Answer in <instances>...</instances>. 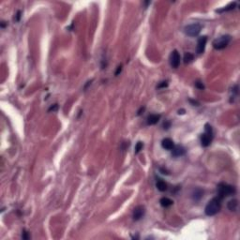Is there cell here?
I'll return each mask as SVG.
<instances>
[{
  "label": "cell",
  "mask_w": 240,
  "mask_h": 240,
  "mask_svg": "<svg viewBox=\"0 0 240 240\" xmlns=\"http://www.w3.org/2000/svg\"><path fill=\"white\" fill-rule=\"evenodd\" d=\"M160 119V115H155V113H153V115H150L147 117V124L148 125H155L158 123Z\"/></svg>",
  "instance_id": "cell-11"
},
{
  "label": "cell",
  "mask_w": 240,
  "mask_h": 240,
  "mask_svg": "<svg viewBox=\"0 0 240 240\" xmlns=\"http://www.w3.org/2000/svg\"><path fill=\"white\" fill-rule=\"evenodd\" d=\"M173 150V155L174 157H180V156H183L186 152L185 148L183 147V146H180V145H177V146H174V147L172 149Z\"/></svg>",
  "instance_id": "cell-10"
},
{
  "label": "cell",
  "mask_w": 240,
  "mask_h": 240,
  "mask_svg": "<svg viewBox=\"0 0 240 240\" xmlns=\"http://www.w3.org/2000/svg\"><path fill=\"white\" fill-rule=\"evenodd\" d=\"M202 195H203V192L201 190H195V192L193 193V198L195 199V200H199L201 197H202Z\"/></svg>",
  "instance_id": "cell-17"
},
{
  "label": "cell",
  "mask_w": 240,
  "mask_h": 240,
  "mask_svg": "<svg viewBox=\"0 0 240 240\" xmlns=\"http://www.w3.org/2000/svg\"><path fill=\"white\" fill-rule=\"evenodd\" d=\"M202 30V26L200 24H192L185 27V33L190 37L198 36Z\"/></svg>",
  "instance_id": "cell-5"
},
{
  "label": "cell",
  "mask_w": 240,
  "mask_h": 240,
  "mask_svg": "<svg viewBox=\"0 0 240 240\" xmlns=\"http://www.w3.org/2000/svg\"><path fill=\"white\" fill-rule=\"evenodd\" d=\"M206 41H207V37L204 36V37H201L200 39H198V42H197V54H203V53L205 52V45H206Z\"/></svg>",
  "instance_id": "cell-8"
},
{
  "label": "cell",
  "mask_w": 240,
  "mask_h": 240,
  "mask_svg": "<svg viewBox=\"0 0 240 240\" xmlns=\"http://www.w3.org/2000/svg\"><path fill=\"white\" fill-rule=\"evenodd\" d=\"M193 58H194V56H193V55L192 54V53H186L185 55H184V62L186 64H189L193 60Z\"/></svg>",
  "instance_id": "cell-15"
},
{
  "label": "cell",
  "mask_w": 240,
  "mask_h": 240,
  "mask_svg": "<svg viewBox=\"0 0 240 240\" xmlns=\"http://www.w3.org/2000/svg\"><path fill=\"white\" fill-rule=\"evenodd\" d=\"M143 147H144V144L142 143V142H138L137 145H136V146H135V153H136V154L139 153V152L141 151V150L143 149Z\"/></svg>",
  "instance_id": "cell-18"
},
{
  "label": "cell",
  "mask_w": 240,
  "mask_h": 240,
  "mask_svg": "<svg viewBox=\"0 0 240 240\" xmlns=\"http://www.w3.org/2000/svg\"><path fill=\"white\" fill-rule=\"evenodd\" d=\"M121 70H122V66H119L118 68H117V71H116V76L119 74V72H121Z\"/></svg>",
  "instance_id": "cell-23"
},
{
  "label": "cell",
  "mask_w": 240,
  "mask_h": 240,
  "mask_svg": "<svg viewBox=\"0 0 240 240\" xmlns=\"http://www.w3.org/2000/svg\"><path fill=\"white\" fill-rule=\"evenodd\" d=\"M230 41H231V36L223 35L214 40L213 47L216 49V50H222V49H224L228 46Z\"/></svg>",
  "instance_id": "cell-3"
},
{
  "label": "cell",
  "mask_w": 240,
  "mask_h": 240,
  "mask_svg": "<svg viewBox=\"0 0 240 240\" xmlns=\"http://www.w3.org/2000/svg\"><path fill=\"white\" fill-rule=\"evenodd\" d=\"M195 86H196L197 88H199V89H201V90H203V89L205 88L204 84H203V83L200 82V81H197V82L195 83Z\"/></svg>",
  "instance_id": "cell-19"
},
{
  "label": "cell",
  "mask_w": 240,
  "mask_h": 240,
  "mask_svg": "<svg viewBox=\"0 0 240 240\" xmlns=\"http://www.w3.org/2000/svg\"><path fill=\"white\" fill-rule=\"evenodd\" d=\"M237 207H238V201L237 199H233V200H231L229 203H228V208L230 211H237Z\"/></svg>",
  "instance_id": "cell-13"
},
{
  "label": "cell",
  "mask_w": 240,
  "mask_h": 240,
  "mask_svg": "<svg viewBox=\"0 0 240 240\" xmlns=\"http://www.w3.org/2000/svg\"><path fill=\"white\" fill-rule=\"evenodd\" d=\"M160 205L163 206V207H169V206H171L173 204H174V202L171 200V199H169V198H167V197H163V198H161L160 199Z\"/></svg>",
  "instance_id": "cell-14"
},
{
  "label": "cell",
  "mask_w": 240,
  "mask_h": 240,
  "mask_svg": "<svg viewBox=\"0 0 240 240\" xmlns=\"http://www.w3.org/2000/svg\"><path fill=\"white\" fill-rule=\"evenodd\" d=\"M156 187L157 189L160 190V192H165V190H167V184L161 179H158L156 183Z\"/></svg>",
  "instance_id": "cell-12"
},
{
  "label": "cell",
  "mask_w": 240,
  "mask_h": 240,
  "mask_svg": "<svg viewBox=\"0 0 240 240\" xmlns=\"http://www.w3.org/2000/svg\"><path fill=\"white\" fill-rule=\"evenodd\" d=\"M145 209L144 206L142 205H139L134 208L133 210V219L134 221H139L142 218L145 216Z\"/></svg>",
  "instance_id": "cell-7"
},
{
  "label": "cell",
  "mask_w": 240,
  "mask_h": 240,
  "mask_svg": "<svg viewBox=\"0 0 240 240\" xmlns=\"http://www.w3.org/2000/svg\"><path fill=\"white\" fill-rule=\"evenodd\" d=\"M235 193V188L231 185L225 184V183H221L218 186V197L222 200L223 198L231 196Z\"/></svg>",
  "instance_id": "cell-2"
},
{
  "label": "cell",
  "mask_w": 240,
  "mask_h": 240,
  "mask_svg": "<svg viewBox=\"0 0 240 240\" xmlns=\"http://www.w3.org/2000/svg\"><path fill=\"white\" fill-rule=\"evenodd\" d=\"M22 237H23L24 239H28V238H29V237H28V233H26V232H24Z\"/></svg>",
  "instance_id": "cell-22"
},
{
  "label": "cell",
  "mask_w": 240,
  "mask_h": 240,
  "mask_svg": "<svg viewBox=\"0 0 240 240\" xmlns=\"http://www.w3.org/2000/svg\"><path fill=\"white\" fill-rule=\"evenodd\" d=\"M235 6H237V3L234 2V3H232L230 4V5H228L227 7H225L224 9H222V10H219V12H221V11H228V10H234Z\"/></svg>",
  "instance_id": "cell-16"
},
{
  "label": "cell",
  "mask_w": 240,
  "mask_h": 240,
  "mask_svg": "<svg viewBox=\"0 0 240 240\" xmlns=\"http://www.w3.org/2000/svg\"><path fill=\"white\" fill-rule=\"evenodd\" d=\"M161 145H162V147L166 150H172L174 147V141L172 139H170V138H165V139L162 140Z\"/></svg>",
  "instance_id": "cell-9"
},
{
  "label": "cell",
  "mask_w": 240,
  "mask_h": 240,
  "mask_svg": "<svg viewBox=\"0 0 240 240\" xmlns=\"http://www.w3.org/2000/svg\"><path fill=\"white\" fill-rule=\"evenodd\" d=\"M212 139H213V129H212V127H211L210 125L206 124L205 125V132L204 134H202V137H201V144L203 146H208L211 142H212Z\"/></svg>",
  "instance_id": "cell-4"
},
{
  "label": "cell",
  "mask_w": 240,
  "mask_h": 240,
  "mask_svg": "<svg viewBox=\"0 0 240 240\" xmlns=\"http://www.w3.org/2000/svg\"><path fill=\"white\" fill-rule=\"evenodd\" d=\"M57 104H54V106H52L50 109H49V112H51V111H53V112H55V111H56V110H57Z\"/></svg>",
  "instance_id": "cell-21"
},
{
  "label": "cell",
  "mask_w": 240,
  "mask_h": 240,
  "mask_svg": "<svg viewBox=\"0 0 240 240\" xmlns=\"http://www.w3.org/2000/svg\"><path fill=\"white\" fill-rule=\"evenodd\" d=\"M221 208V199L219 197H215L208 202L206 205L205 212L207 216H214Z\"/></svg>",
  "instance_id": "cell-1"
},
{
  "label": "cell",
  "mask_w": 240,
  "mask_h": 240,
  "mask_svg": "<svg viewBox=\"0 0 240 240\" xmlns=\"http://www.w3.org/2000/svg\"><path fill=\"white\" fill-rule=\"evenodd\" d=\"M20 14H21V11H18L17 12V16H16V21H19V20H20V17H21V15H20Z\"/></svg>",
  "instance_id": "cell-24"
},
{
  "label": "cell",
  "mask_w": 240,
  "mask_h": 240,
  "mask_svg": "<svg viewBox=\"0 0 240 240\" xmlns=\"http://www.w3.org/2000/svg\"><path fill=\"white\" fill-rule=\"evenodd\" d=\"M180 64V55L176 50H174L170 55V65L174 68H177Z\"/></svg>",
  "instance_id": "cell-6"
},
{
  "label": "cell",
  "mask_w": 240,
  "mask_h": 240,
  "mask_svg": "<svg viewBox=\"0 0 240 240\" xmlns=\"http://www.w3.org/2000/svg\"><path fill=\"white\" fill-rule=\"evenodd\" d=\"M167 85H168V82L167 81H165V82H161L160 84L158 85V88H164V87H167Z\"/></svg>",
  "instance_id": "cell-20"
}]
</instances>
